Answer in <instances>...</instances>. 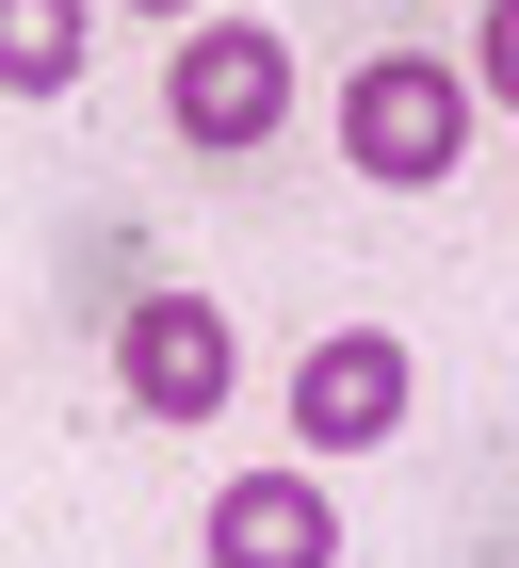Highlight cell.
<instances>
[{
  "instance_id": "cell-1",
  "label": "cell",
  "mask_w": 519,
  "mask_h": 568,
  "mask_svg": "<svg viewBox=\"0 0 519 568\" xmlns=\"http://www.w3.org/2000/svg\"><path fill=\"white\" fill-rule=\"evenodd\" d=\"M471 65H438V49H374L342 82V163L374 179V195H438V179L471 163Z\"/></svg>"
},
{
  "instance_id": "cell-2",
  "label": "cell",
  "mask_w": 519,
  "mask_h": 568,
  "mask_svg": "<svg viewBox=\"0 0 519 568\" xmlns=\"http://www.w3.org/2000/svg\"><path fill=\"white\" fill-rule=\"evenodd\" d=\"M163 114H179V146H195V163L276 146V131H293V49H276V17H195V33H179V65H163Z\"/></svg>"
},
{
  "instance_id": "cell-3",
  "label": "cell",
  "mask_w": 519,
  "mask_h": 568,
  "mask_svg": "<svg viewBox=\"0 0 519 568\" xmlns=\"http://www.w3.org/2000/svg\"><path fill=\"white\" fill-rule=\"evenodd\" d=\"M406 406H423V357L389 342V325H325V342L293 357V455H308V471L406 438Z\"/></svg>"
},
{
  "instance_id": "cell-4",
  "label": "cell",
  "mask_w": 519,
  "mask_h": 568,
  "mask_svg": "<svg viewBox=\"0 0 519 568\" xmlns=\"http://www.w3.org/2000/svg\"><path fill=\"white\" fill-rule=\"evenodd\" d=\"M114 390L146 406V423H212V406L244 390V325H227L212 293H130V325H114Z\"/></svg>"
},
{
  "instance_id": "cell-5",
  "label": "cell",
  "mask_w": 519,
  "mask_h": 568,
  "mask_svg": "<svg viewBox=\"0 0 519 568\" xmlns=\"http://www.w3.org/2000/svg\"><path fill=\"white\" fill-rule=\"evenodd\" d=\"M195 568H342V504L308 471H244V487H212Z\"/></svg>"
},
{
  "instance_id": "cell-6",
  "label": "cell",
  "mask_w": 519,
  "mask_h": 568,
  "mask_svg": "<svg viewBox=\"0 0 519 568\" xmlns=\"http://www.w3.org/2000/svg\"><path fill=\"white\" fill-rule=\"evenodd\" d=\"M82 82V0H0V98H65Z\"/></svg>"
},
{
  "instance_id": "cell-7",
  "label": "cell",
  "mask_w": 519,
  "mask_h": 568,
  "mask_svg": "<svg viewBox=\"0 0 519 568\" xmlns=\"http://www.w3.org/2000/svg\"><path fill=\"white\" fill-rule=\"evenodd\" d=\"M471 98H503V114H519V0H487V17H471Z\"/></svg>"
},
{
  "instance_id": "cell-8",
  "label": "cell",
  "mask_w": 519,
  "mask_h": 568,
  "mask_svg": "<svg viewBox=\"0 0 519 568\" xmlns=\"http://www.w3.org/2000/svg\"><path fill=\"white\" fill-rule=\"evenodd\" d=\"M130 17H195V0H130Z\"/></svg>"
}]
</instances>
